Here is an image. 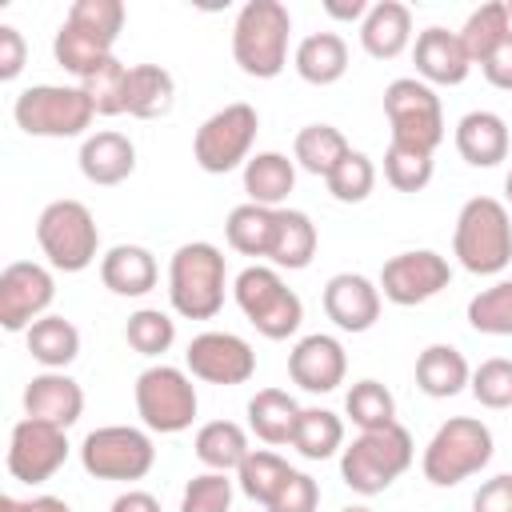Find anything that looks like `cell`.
I'll return each instance as SVG.
<instances>
[{
	"label": "cell",
	"instance_id": "54",
	"mask_svg": "<svg viewBox=\"0 0 512 512\" xmlns=\"http://www.w3.org/2000/svg\"><path fill=\"white\" fill-rule=\"evenodd\" d=\"M32 512H72L60 496H32Z\"/></svg>",
	"mask_w": 512,
	"mask_h": 512
},
{
	"label": "cell",
	"instance_id": "41",
	"mask_svg": "<svg viewBox=\"0 0 512 512\" xmlns=\"http://www.w3.org/2000/svg\"><path fill=\"white\" fill-rule=\"evenodd\" d=\"M80 88L92 100L96 116H120L124 112V92H128V64H120L116 56H108L96 72H88L80 80Z\"/></svg>",
	"mask_w": 512,
	"mask_h": 512
},
{
	"label": "cell",
	"instance_id": "15",
	"mask_svg": "<svg viewBox=\"0 0 512 512\" xmlns=\"http://www.w3.org/2000/svg\"><path fill=\"white\" fill-rule=\"evenodd\" d=\"M452 280V268L440 252L432 248H412V252H396L392 260H384L380 268V296L400 304V308H412V304H424L432 296H440Z\"/></svg>",
	"mask_w": 512,
	"mask_h": 512
},
{
	"label": "cell",
	"instance_id": "19",
	"mask_svg": "<svg viewBox=\"0 0 512 512\" xmlns=\"http://www.w3.org/2000/svg\"><path fill=\"white\" fill-rule=\"evenodd\" d=\"M412 64H416V76L424 84H448V88L452 84H464L468 72H472V60H468L460 36L448 32V28H440V24H432V28H424L416 36Z\"/></svg>",
	"mask_w": 512,
	"mask_h": 512
},
{
	"label": "cell",
	"instance_id": "48",
	"mask_svg": "<svg viewBox=\"0 0 512 512\" xmlns=\"http://www.w3.org/2000/svg\"><path fill=\"white\" fill-rule=\"evenodd\" d=\"M320 504V484L308 476V472H296L284 480V488L272 496V504L264 512H316Z\"/></svg>",
	"mask_w": 512,
	"mask_h": 512
},
{
	"label": "cell",
	"instance_id": "6",
	"mask_svg": "<svg viewBox=\"0 0 512 512\" xmlns=\"http://www.w3.org/2000/svg\"><path fill=\"white\" fill-rule=\"evenodd\" d=\"M92 116H96V108L80 84H32L12 104L16 128L28 136H48V140L84 136Z\"/></svg>",
	"mask_w": 512,
	"mask_h": 512
},
{
	"label": "cell",
	"instance_id": "28",
	"mask_svg": "<svg viewBox=\"0 0 512 512\" xmlns=\"http://www.w3.org/2000/svg\"><path fill=\"white\" fill-rule=\"evenodd\" d=\"M292 188H296V164H292L284 152H256V156L244 164V192H248V204L280 208Z\"/></svg>",
	"mask_w": 512,
	"mask_h": 512
},
{
	"label": "cell",
	"instance_id": "42",
	"mask_svg": "<svg viewBox=\"0 0 512 512\" xmlns=\"http://www.w3.org/2000/svg\"><path fill=\"white\" fill-rule=\"evenodd\" d=\"M124 340L140 352V356H164L176 340V320L160 308H136L124 324Z\"/></svg>",
	"mask_w": 512,
	"mask_h": 512
},
{
	"label": "cell",
	"instance_id": "16",
	"mask_svg": "<svg viewBox=\"0 0 512 512\" xmlns=\"http://www.w3.org/2000/svg\"><path fill=\"white\" fill-rule=\"evenodd\" d=\"M184 364H188V372H192L196 380L232 388V384L252 380V372H256V352H252V344H248L244 336H236V332H200V336H192V344H188V352H184Z\"/></svg>",
	"mask_w": 512,
	"mask_h": 512
},
{
	"label": "cell",
	"instance_id": "43",
	"mask_svg": "<svg viewBox=\"0 0 512 512\" xmlns=\"http://www.w3.org/2000/svg\"><path fill=\"white\" fill-rule=\"evenodd\" d=\"M324 184H328L332 200H340V204H360V200H368L372 188H376V164H372V156H364V152L352 148V152L332 168V176H328Z\"/></svg>",
	"mask_w": 512,
	"mask_h": 512
},
{
	"label": "cell",
	"instance_id": "51",
	"mask_svg": "<svg viewBox=\"0 0 512 512\" xmlns=\"http://www.w3.org/2000/svg\"><path fill=\"white\" fill-rule=\"evenodd\" d=\"M480 72H484V80L492 84V88H500V92H512V32L504 36V44L480 64Z\"/></svg>",
	"mask_w": 512,
	"mask_h": 512
},
{
	"label": "cell",
	"instance_id": "5",
	"mask_svg": "<svg viewBox=\"0 0 512 512\" xmlns=\"http://www.w3.org/2000/svg\"><path fill=\"white\" fill-rule=\"evenodd\" d=\"M492 448H496L492 444V428L484 420L452 416L432 432V440H428V448L420 456V472H424L428 484L452 488V484L476 476L492 460Z\"/></svg>",
	"mask_w": 512,
	"mask_h": 512
},
{
	"label": "cell",
	"instance_id": "30",
	"mask_svg": "<svg viewBox=\"0 0 512 512\" xmlns=\"http://www.w3.org/2000/svg\"><path fill=\"white\" fill-rule=\"evenodd\" d=\"M24 340H28V352H32V360L36 364H44L48 372H64L76 356H80V328L72 324V320H64V316H40L28 332H24Z\"/></svg>",
	"mask_w": 512,
	"mask_h": 512
},
{
	"label": "cell",
	"instance_id": "29",
	"mask_svg": "<svg viewBox=\"0 0 512 512\" xmlns=\"http://www.w3.org/2000/svg\"><path fill=\"white\" fill-rule=\"evenodd\" d=\"M316 224L308 212L300 208H276V240H272V252L268 260L276 268H288V272H300L312 264L316 256Z\"/></svg>",
	"mask_w": 512,
	"mask_h": 512
},
{
	"label": "cell",
	"instance_id": "17",
	"mask_svg": "<svg viewBox=\"0 0 512 512\" xmlns=\"http://www.w3.org/2000/svg\"><path fill=\"white\" fill-rule=\"evenodd\" d=\"M344 372H348L344 344L328 332H312L296 340V348L288 352V376L304 392H332L344 384Z\"/></svg>",
	"mask_w": 512,
	"mask_h": 512
},
{
	"label": "cell",
	"instance_id": "18",
	"mask_svg": "<svg viewBox=\"0 0 512 512\" xmlns=\"http://www.w3.org/2000/svg\"><path fill=\"white\" fill-rule=\"evenodd\" d=\"M324 312L340 332H368L380 320V284L360 272H336L324 284Z\"/></svg>",
	"mask_w": 512,
	"mask_h": 512
},
{
	"label": "cell",
	"instance_id": "37",
	"mask_svg": "<svg viewBox=\"0 0 512 512\" xmlns=\"http://www.w3.org/2000/svg\"><path fill=\"white\" fill-rule=\"evenodd\" d=\"M292 448L304 460H328V456L344 452V420L328 408H300Z\"/></svg>",
	"mask_w": 512,
	"mask_h": 512
},
{
	"label": "cell",
	"instance_id": "24",
	"mask_svg": "<svg viewBox=\"0 0 512 512\" xmlns=\"http://www.w3.org/2000/svg\"><path fill=\"white\" fill-rule=\"evenodd\" d=\"M100 280L116 296H144L156 288L160 268L144 244H116L100 256Z\"/></svg>",
	"mask_w": 512,
	"mask_h": 512
},
{
	"label": "cell",
	"instance_id": "33",
	"mask_svg": "<svg viewBox=\"0 0 512 512\" xmlns=\"http://www.w3.org/2000/svg\"><path fill=\"white\" fill-rule=\"evenodd\" d=\"M52 56H56V64H60L64 72H72L76 80H84L88 72H96V68L112 56V40H104V36H96V32H88V28L72 24V20H64V24L56 28Z\"/></svg>",
	"mask_w": 512,
	"mask_h": 512
},
{
	"label": "cell",
	"instance_id": "9",
	"mask_svg": "<svg viewBox=\"0 0 512 512\" xmlns=\"http://www.w3.org/2000/svg\"><path fill=\"white\" fill-rule=\"evenodd\" d=\"M384 116L392 128V144L416 148V152H436L444 140V108L432 84L416 76H400L384 88Z\"/></svg>",
	"mask_w": 512,
	"mask_h": 512
},
{
	"label": "cell",
	"instance_id": "52",
	"mask_svg": "<svg viewBox=\"0 0 512 512\" xmlns=\"http://www.w3.org/2000/svg\"><path fill=\"white\" fill-rule=\"evenodd\" d=\"M108 512H164V508H160V500H156L152 492H144V488H128V492H120V496L112 500Z\"/></svg>",
	"mask_w": 512,
	"mask_h": 512
},
{
	"label": "cell",
	"instance_id": "26",
	"mask_svg": "<svg viewBox=\"0 0 512 512\" xmlns=\"http://www.w3.org/2000/svg\"><path fill=\"white\" fill-rule=\"evenodd\" d=\"M292 68H296L300 80H308L316 88L336 84L348 72V44H344V36H336V32L304 36L296 44V52H292Z\"/></svg>",
	"mask_w": 512,
	"mask_h": 512
},
{
	"label": "cell",
	"instance_id": "22",
	"mask_svg": "<svg viewBox=\"0 0 512 512\" xmlns=\"http://www.w3.org/2000/svg\"><path fill=\"white\" fill-rule=\"evenodd\" d=\"M360 44L372 60H396L412 44V12L400 0H376L360 20Z\"/></svg>",
	"mask_w": 512,
	"mask_h": 512
},
{
	"label": "cell",
	"instance_id": "13",
	"mask_svg": "<svg viewBox=\"0 0 512 512\" xmlns=\"http://www.w3.org/2000/svg\"><path fill=\"white\" fill-rule=\"evenodd\" d=\"M68 460V436L64 428L48 424V420H16L12 436H8V476L20 484H44L60 472V464Z\"/></svg>",
	"mask_w": 512,
	"mask_h": 512
},
{
	"label": "cell",
	"instance_id": "34",
	"mask_svg": "<svg viewBox=\"0 0 512 512\" xmlns=\"http://www.w3.org/2000/svg\"><path fill=\"white\" fill-rule=\"evenodd\" d=\"M508 32H512V20H508L504 0H488V4H480V8L468 12V20L460 24L456 36H460L468 60H472V64H484V60L504 44Z\"/></svg>",
	"mask_w": 512,
	"mask_h": 512
},
{
	"label": "cell",
	"instance_id": "12",
	"mask_svg": "<svg viewBox=\"0 0 512 512\" xmlns=\"http://www.w3.org/2000/svg\"><path fill=\"white\" fill-rule=\"evenodd\" d=\"M256 132H260V116L252 104L236 100V104H224L220 112H212L200 128H196V140H192V156L204 172L212 176H224L240 164L252 160V144H256Z\"/></svg>",
	"mask_w": 512,
	"mask_h": 512
},
{
	"label": "cell",
	"instance_id": "46",
	"mask_svg": "<svg viewBox=\"0 0 512 512\" xmlns=\"http://www.w3.org/2000/svg\"><path fill=\"white\" fill-rule=\"evenodd\" d=\"M232 508V480L228 472H200L188 480L180 496V512H228Z\"/></svg>",
	"mask_w": 512,
	"mask_h": 512
},
{
	"label": "cell",
	"instance_id": "14",
	"mask_svg": "<svg viewBox=\"0 0 512 512\" xmlns=\"http://www.w3.org/2000/svg\"><path fill=\"white\" fill-rule=\"evenodd\" d=\"M56 300V280L36 260H12L0 272V324L4 332H28L40 316H48Z\"/></svg>",
	"mask_w": 512,
	"mask_h": 512
},
{
	"label": "cell",
	"instance_id": "53",
	"mask_svg": "<svg viewBox=\"0 0 512 512\" xmlns=\"http://www.w3.org/2000/svg\"><path fill=\"white\" fill-rule=\"evenodd\" d=\"M368 8H372V4H364V0H324V12H328L332 20H364Z\"/></svg>",
	"mask_w": 512,
	"mask_h": 512
},
{
	"label": "cell",
	"instance_id": "3",
	"mask_svg": "<svg viewBox=\"0 0 512 512\" xmlns=\"http://www.w3.org/2000/svg\"><path fill=\"white\" fill-rule=\"evenodd\" d=\"M452 256L476 276H496L512 264V216L496 196H472L460 208Z\"/></svg>",
	"mask_w": 512,
	"mask_h": 512
},
{
	"label": "cell",
	"instance_id": "11",
	"mask_svg": "<svg viewBox=\"0 0 512 512\" xmlns=\"http://www.w3.org/2000/svg\"><path fill=\"white\" fill-rule=\"evenodd\" d=\"M80 464L88 476L96 480H144L156 464V448H152V436L144 428H132V424H104V428H92L80 444Z\"/></svg>",
	"mask_w": 512,
	"mask_h": 512
},
{
	"label": "cell",
	"instance_id": "58",
	"mask_svg": "<svg viewBox=\"0 0 512 512\" xmlns=\"http://www.w3.org/2000/svg\"><path fill=\"white\" fill-rule=\"evenodd\" d=\"M504 8H508V20H512V0H504Z\"/></svg>",
	"mask_w": 512,
	"mask_h": 512
},
{
	"label": "cell",
	"instance_id": "23",
	"mask_svg": "<svg viewBox=\"0 0 512 512\" xmlns=\"http://www.w3.org/2000/svg\"><path fill=\"white\" fill-rule=\"evenodd\" d=\"M456 152L472 168H496L500 160H508V124H504V116H496L488 108H476V112L460 116Z\"/></svg>",
	"mask_w": 512,
	"mask_h": 512
},
{
	"label": "cell",
	"instance_id": "44",
	"mask_svg": "<svg viewBox=\"0 0 512 512\" xmlns=\"http://www.w3.org/2000/svg\"><path fill=\"white\" fill-rule=\"evenodd\" d=\"M384 180L396 192H420L432 180V156L416 152V148H404V144H388V152H384Z\"/></svg>",
	"mask_w": 512,
	"mask_h": 512
},
{
	"label": "cell",
	"instance_id": "20",
	"mask_svg": "<svg viewBox=\"0 0 512 512\" xmlns=\"http://www.w3.org/2000/svg\"><path fill=\"white\" fill-rule=\"evenodd\" d=\"M84 412V388L68 372H40L24 388V416L48 420L56 428H72Z\"/></svg>",
	"mask_w": 512,
	"mask_h": 512
},
{
	"label": "cell",
	"instance_id": "57",
	"mask_svg": "<svg viewBox=\"0 0 512 512\" xmlns=\"http://www.w3.org/2000/svg\"><path fill=\"white\" fill-rule=\"evenodd\" d=\"M340 512H372V508H364V504H348V508H340Z\"/></svg>",
	"mask_w": 512,
	"mask_h": 512
},
{
	"label": "cell",
	"instance_id": "27",
	"mask_svg": "<svg viewBox=\"0 0 512 512\" xmlns=\"http://www.w3.org/2000/svg\"><path fill=\"white\" fill-rule=\"evenodd\" d=\"M176 100V80L160 64H132L128 68V92H124V112L136 120H156L168 116Z\"/></svg>",
	"mask_w": 512,
	"mask_h": 512
},
{
	"label": "cell",
	"instance_id": "1",
	"mask_svg": "<svg viewBox=\"0 0 512 512\" xmlns=\"http://www.w3.org/2000/svg\"><path fill=\"white\" fill-rule=\"evenodd\" d=\"M292 16L280 0H248L232 24V60L252 80H272L288 64Z\"/></svg>",
	"mask_w": 512,
	"mask_h": 512
},
{
	"label": "cell",
	"instance_id": "10",
	"mask_svg": "<svg viewBox=\"0 0 512 512\" xmlns=\"http://www.w3.org/2000/svg\"><path fill=\"white\" fill-rule=\"evenodd\" d=\"M132 396H136V412H140L144 428H148V432H164V436L192 428L196 408H200L192 376H188L184 368H172V364H152V368H144V372L136 376Z\"/></svg>",
	"mask_w": 512,
	"mask_h": 512
},
{
	"label": "cell",
	"instance_id": "7",
	"mask_svg": "<svg viewBox=\"0 0 512 512\" xmlns=\"http://www.w3.org/2000/svg\"><path fill=\"white\" fill-rule=\"evenodd\" d=\"M36 244L56 272H84L100 252L96 216L80 200H52L36 216Z\"/></svg>",
	"mask_w": 512,
	"mask_h": 512
},
{
	"label": "cell",
	"instance_id": "50",
	"mask_svg": "<svg viewBox=\"0 0 512 512\" xmlns=\"http://www.w3.org/2000/svg\"><path fill=\"white\" fill-rule=\"evenodd\" d=\"M24 60H28V44L20 28L0 24V80H16L24 72Z\"/></svg>",
	"mask_w": 512,
	"mask_h": 512
},
{
	"label": "cell",
	"instance_id": "35",
	"mask_svg": "<svg viewBox=\"0 0 512 512\" xmlns=\"http://www.w3.org/2000/svg\"><path fill=\"white\" fill-rule=\"evenodd\" d=\"M352 148H348V140H344V132L340 128H332V124H304L300 132H296V140H292V156H296V164L304 168V172H312V176H332V168L348 156Z\"/></svg>",
	"mask_w": 512,
	"mask_h": 512
},
{
	"label": "cell",
	"instance_id": "39",
	"mask_svg": "<svg viewBox=\"0 0 512 512\" xmlns=\"http://www.w3.org/2000/svg\"><path fill=\"white\" fill-rule=\"evenodd\" d=\"M344 412H348V420L360 428V432H376V428H388V424H396V400H392V392L380 384V380H356L352 388H348V396H344Z\"/></svg>",
	"mask_w": 512,
	"mask_h": 512
},
{
	"label": "cell",
	"instance_id": "47",
	"mask_svg": "<svg viewBox=\"0 0 512 512\" xmlns=\"http://www.w3.org/2000/svg\"><path fill=\"white\" fill-rule=\"evenodd\" d=\"M64 20H72V24H80V28L116 44V36L124 28V4L120 0H76Z\"/></svg>",
	"mask_w": 512,
	"mask_h": 512
},
{
	"label": "cell",
	"instance_id": "32",
	"mask_svg": "<svg viewBox=\"0 0 512 512\" xmlns=\"http://www.w3.org/2000/svg\"><path fill=\"white\" fill-rule=\"evenodd\" d=\"M192 448H196V460L208 472H236L252 452L248 448V432L240 424H232V420H208L196 432Z\"/></svg>",
	"mask_w": 512,
	"mask_h": 512
},
{
	"label": "cell",
	"instance_id": "25",
	"mask_svg": "<svg viewBox=\"0 0 512 512\" xmlns=\"http://www.w3.org/2000/svg\"><path fill=\"white\" fill-rule=\"evenodd\" d=\"M468 380H472V368H468L464 352L452 344H428L416 356V388L432 400H448V396L464 392Z\"/></svg>",
	"mask_w": 512,
	"mask_h": 512
},
{
	"label": "cell",
	"instance_id": "40",
	"mask_svg": "<svg viewBox=\"0 0 512 512\" xmlns=\"http://www.w3.org/2000/svg\"><path fill=\"white\" fill-rule=\"evenodd\" d=\"M468 324L484 336H512V280H496L468 300Z\"/></svg>",
	"mask_w": 512,
	"mask_h": 512
},
{
	"label": "cell",
	"instance_id": "2",
	"mask_svg": "<svg viewBox=\"0 0 512 512\" xmlns=\"http://www.w3.org/2000/svg\"><path fill=\"white\" fill-rule=\"evenodd\" d=\"M224 252L208 240L180 244L168 264V300L184 320H212L224 308Z\"/></svg>",
	"mask_w": 512,
	"mask_h": 512
},
{
	"label": "cell",
	"instance_id": "36",
	"mask_svg": "<svg viewBox=\"0 0 512 512\" xmlns=\"http://www.w3.org/2000/svg\"><path fill=\"white\" fill-rule=\"evenodd\" d=\"M224 236L240 256H268L272 240H276V208L236 204L224 220Z\"/></svg>",
	"mask_w": 512,
	"mask_h": 512
},
{
	"label": "cell",
	"instance_id": "31",
	"mask_svg": "<svg viewBox=\"0 0 512 512\" xmlns=\"http://www.w3.org/2000/svg\"><path fill=\"white\" fill-rule=\"evenodd\" d=\"M296 420H300V404L284 388H260L248 400V428L264 444H292Z\"/></svg>",
	"mask_w": 512,
	"mask_h": 512
},
{
	"label": "cell",
	"instance_id": "4",
	"mask_svg": "<svg viewBox=\"0 0 512 512\" xmlns=\"http://www.w3.org/2000/svg\"><path fill=\"white\" fill-rule=\"evenodd\" d=\"M412 456H416V448H412V432L404 424L360 432L340 452V480L360 496H376V492L392 488L412 468Z\"/></svg>",
	"mask_w": 512,
	"mask_h": 512
},
{
	"label": "cell",
	"instance_id": "8",
	"mask_svg": "<svg viewBox=\"0 0 512 512\" xmlns=\"http://www.w3.org/2000/svg\"><path fill=\"white\" fill-rule=\"evenodd\" d=\"M232 296L240 304V312L248 316V324L268 336V340H288L300 320H304V304L300 296L280 280L276 268L268 264H248L236 280H232Z\"/></svg>",
	"mask_w": 512,
	"mask_h": 512
},
{
	"label": "cell",
	"instance_id": "45",
	"mask_svg": "<svg viewBox=\"0 0 512 512\" xmlns=\"http://www.w3.org/2000/svg\"><path fill=\"white\" fill-rule=\"evenodd\" d=\"M476 404L484 408H512V360L508 356H492L484 360L480 368H472V380H468Z\"/></svg>",
	"mask_w": 512,
	"mask_h": 512
},
{
	"label": "cell",
	"instance_id": "55",
	"mask_svg": "<svg viewBox=\"0 0 512 512\" xmlns=\"http://www.w3.org/2000/svg\"><path fill=\"white\" fill-rule=\"evenodd\" d=\"M0 512H32V500H16V496H0Z\"/></svg>",
	"mask_w": 512,
	"mask_h": 512
},
{
	"label": "cell",
	"instance_id": "38",
	"mask_svg": "<svg viewBox=\"0 0 512 512\" xmlns=\"http://www.w3.org/2000/svg\"><path fill=\"white\" fill-rule=\"evenodd\" d=\"M288 476H292L288 460H284V456H276V452H268V448H252V452H248V460L236 468L240 492H244L248 500H256L260 508H268V504H272V496L284 488V480H288Z\"/></svg>",
	"mask_w": 512,
	"mask_h": 512
},
{
	"label": "cell",
	"instance_id": "56",
	"mask_svg": "<svg viewBox=\"0 0 512 512\" xmlns=\"http://www.w3.org/2000/svg\"><path fill=\"white\" fill-rule=\"evenodd\" d=\"M504 196H508V204H512V168H508V176H504Z\"/></svg>",
	"mask_w": 512,
	"mask_h": 512
},
{
	"label": "cell",
	"instance_id": "21",
	"mask_svg": "<svg viewBox=\"0 0 512 512\" xmlns=\"http://www.w3.org/2000/svg\"><path fill=\"white\" fill-rule=\"evenodd\" d=\"M80 172H84L88 184H100V188L124 184L136 172V144L124 132H112V128L92 132L80 144Z\"/></svg>",
	"mask_w": 512,
	"mask_h": 512
},
{
	"label": "cell",
	"instance_id": "49",
	"mask_svg": "<svg viewBox=\"0 0 512 512\" xmlns=\"http://www.w3.org/2000/svg\"><path fill=\"white\" fill-rule=\"evenodd\" d=\"M472 512H512V472L484 480L472 496Z\"/></svg>",
	"mask_w": 512,
	"mask_h": 512
}]
</instances>
